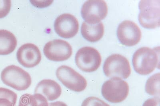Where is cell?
<instances>
[{
  "mask_svg": "<svg viewBox=\"0 0 160 106\" xmlns=\"http://www.w3.org/2000/svg\"><path fill=\"white\" fill-rule=\"evenodd\" d=\"M56 32L64 38H72L79 30V23L77 18L70 14H62L56 19L54 23Z\"/></svg>",
  "mask_w": 160,
  "mask_h": 106,
  "instance_id": "cell-11",
  "label": "cell"
},
{
  "mask_svg": "<svg viewBox=\"0 0 160 106\" xmlns=\"http://www.w3.org/2000/svg\"><path fill=\"white\" fill-rule=\"evenodd\" d=\"M81 13L85 22L90 24H98L106 17L108 7L102 0H90L84 3Z\"/></svg>",
  "mask_w": 160,
  "mask_h": 106,
  "instance_id": "cell-8",
  "label": "cell"
},
{
  "mask_svg": "<svg viewBox=\"0 0 160 106\" xmlns=\"http://www.w3.org/2000/svg\"><path fill=\"white\" fill-rule=\"evenodd\" d=\"M159 73L151 76L148 79L146 84L145 91L150 95L160 97Z\"/></svg>",
  "mask_w": 160,
  "mask_h": 106,
  "instance_id": "cell-18",
  "label": "cell"
},
{
  "mask_svg": "<svg viewBox=\"0 0 160 106\" xmlns=\"http://www.w3.org/2000/svg\"><path fill=\"white\" fill-rule=\"evenodd\" d=\"M1 80L6 85L18 91H25L32 83L31 76L22 69L15 65H10L2 70Z\"/></svg>",
  "mask_w": 160,
  "mask_h": 106,
  "instance_id": "cell-2",
  "label": "cell"
},
{
  "mask_svg": "<svg viewBox=\"0 0 160 106\" xmlns=\"http://www.w3.org/2000/svg\"><path fill=\"white\" fill-rule=\"evenodd\" d=\"M128 93V83L118 77H112L105 81L102 87L103 97L111 103L122 102L127 98Z\"/></svg>",
  "mask_w": 160,
  "mask_h": 106,
  "instance_id": "cell-4",
  "label": "cell"
},
{
  "mask_svg": "<svg viewBox=\"0 0 160 106\" xmlns=\"http://www.w3.org/2000/svg\"><path fill=\"white\" fill-rule=\"evenodd\" d=\"M159 50L143 47L134 54L132 64L136 72L141 75H148L159 65Z\"/></svg>",
  "mask_w": 160,
  "mask_h": 106,
  "instance_id": "cell-1",
  "label": "cell"
},
{
  "mask_svg": "<svg viewBox=\"0 0 160 106\" xmlns=\"http://www.w3.org/2000/svg\"><path fill=\"white\" fill-rule=\"evenodd\" d=\"M120 42L127 46H132L141 41L142 34L139 27L132 21H125L119 24L117 31Z\"/></svg>",
  "mask_w": 160,
  "mask_h": 106,
  "instance_id": "cell-10",
  "label": "cell"
},
{
  "mask_svg": "<svg viewBox=\"0 0 160 106\" xmlns=\"http://www.w3.org/2000/svg\"><path fill=\"white\" fill-rule=\"evenodd\" d=\"M103 71L106 76L126 79L131 74V68L128 59L120 54L109 56L105 60Z\"/></svg>",
  "mask_w": 160,
  "mask_h": 106,
  "instance_id": "cell-5",
  "label": "cell"
},
{
  "mask_svg": "<svg viewBox=\"0 0 160 106\" xmlns=\"http://www.w3.org/2000/svg\"><path fill=\"white\" fill-rule=\"evenodd\" d=\"M17 46L15 36L10 31L0 30V55H8L15 51Z\"/></svg>",
  "mask_w": 160,
  "mask_h": 106,
  "instance_id": "cell-15",
  "label": "cell"
},
{
  "mask_svg": "<svg viewBox=\"0 0 160 106\" xmlns=\"http://www.w3.org/2000/svg\"><path fill=\"white\" fill-rule=\"evenodd\" d=\"M18 95L8 89L0 87V106H15Z\"/></svg>",
  "mask_w": 160,
  "mask_h": 106,
  "instance_id": "cell-17",
  "label": "cell"
},
{
  "mask_svg": "<svg viewBox=\"0 0 160 106\" xmlns=\"http://www.w3.org/2000/svg\"><path fill=\"white\" fill-rule=\"evenodd\" d=\"M56 75L65 86L76 92L84 91L88 84L87 80L82 75L68 66L63 65L58 68Z\"/></svg>",
  "mask_w": 160,
  "mask_h": 106,
  "instance_id": "cell-7",
  "label": "cell"
},
{
  "mask_svg": "<svg viewBox=\"0 0 160 106\" xmlns=\"http://www.w3.org/2000/svg\"><path fill=\"white\" fill-rule=\"evenodd\" d=\"M35 94H42L48 101L57 99L62 94L61 86L54 80H44L38 83L35 90Z\"/></svg>",
  "mask_w": 160,
  "mask_h": 106,
  "instance_id": "cell-13",
  "label": "cell"
},
{
  "mask_svg": "<svg viewBox=\"0 0 160 106\" xmlns=\"http://www.w3.org/2000/svg\"><path fill=\"white\" fill-rule=\"evenodd\" d=\"M48 106H68L62 102L57 101L55 102L50 103Z\"/></svg>",
  "mask_w": 160,
  "mask_h": 106,
  "instance_id": "cell-22",
  "label": "cell"
},
{
  "mask_svg": "<svg viewBox=\"0 0 160 106\" xmlns=\"http://www.w3.org/2000/svg\"><path fill=\"white\" fill-rule=\"evenodd\" d=\"M44 54L50 60L62 61L66 60L72 55V47L68 42L61 39L49 41L44 46Z\"/></svg>",
  "mask_w": 160,
  "mask_h": 106,
  "instance_id": "cell-9",
  "label": "cell"
},
{
  "mask_svg": "<svg viewBox=\"0 0 160 106\" xmlns=\"http://www.w3.org/2000/svg\"><path fill=\"white\" fill-rule=\"evenodd\" d=\"M81 34L87 41L91 42H97L102 38L104 33V26L102 22L90 24L85 21L81 28Z\"/></svg>",
  "mask_w": 160,
  "mask_h": 106,
  "instance_id": "cell-14",
  "label": "cell"
},
{
  "mask_svg": "<svg viewBox=\"0 0 160 106\" xmlns=\"http://www.w3.org/2000/svg\"><path fill=\"white\" fill-rule=\"evenodd\" d=\"M11 1H0V18H3L8 15L11 10Z\"/></svg>",
  "mask_w": 160,
  "mask_h": 106,
  "instance_id": "cell-20",
  "label": "cell"
},
{
  "mask_svg": "<svg viewBox=\"0 0 160 106\" xmlns=\"http://www.w3.org/2000/svg\"><path fill=\"white\" fill-rule=\"evenodd\" d=\"M159 97H154L147 100L142 106H160Z\"/></svg>",
  "mask_w": 160,
  "mask_h": 106,
  "instance_id": "cell-21",
  "label": "cell"
},
{
  "mask_svg": "<svg viewBox=\"0 0 160 106\" xmlns=\"http://www.w3.org/2000/svg\"><path fill=\"white\" fill-rule=\"evenodd\" d=\"M138 20L144 28L154 29L160 26V1H141Z\"/></svg>",
  "mask_w": 160,
  "mask_h": 106,
  "instance_id": "cell-3",
  "label": "cell"
},
{
  "mask_svg": "<svg viewBox=\"0 0 160 106\" xmlns=\"http://www.w3.org/2000/svg\"><path fill=\"white\" fill-rule=\"evenodd\" d=\"M75 62L79 69L86 72H92L99 68L101 63V54L92 47L80 48L75 56Z\"/></svg>",
  "mask_w": 160,
  "mask_h": 106,
  "instance_id": "cell-6",
  "label": "cell"
},
{
  "mask_svg": "<svg viewBox=\"0 0 160 106\" xmlns=\"http://www.w3.org/2000/svg\"><path fill=\"white\" fill-rule=\"evenodd\" d=\"M81 106H110L105 102L97 97H91L86 99Z\"/></svg>",
  "mask_w": 160,
  "mask_h": 106,
  "instance_id": "cell-19",
  "label": "cell"
},
{
  "mask_svg": "<svg viewBox=\"0 0 160 106\" xmlns=\"http://www.w3.org/2000/svg\"><path fill=\"white\" fill-rule=\"evenodd\" d=\"M18 62L23 66L32 68L41 62V54L39 48L35 44L27 43L20 47L17 54Z\"/></svg>",
  "mask_w": 160,
  "mask_h": 106,
  "instance_id": "cell-12",
  "label": "cell"
},
{
  "mask_svg": "<svg viewBox=\"0 0 160 106\" xmlns=\"http://www.w3.org/2000/svg\"><path fill=\"white\" fill-rule=\"evenodd\" d=\"M48 100L42 94H25L20 99L18 106H48Z\"/></svg>",
  "mask_w": 160,
  "mask_h": 106,
  "instance_id": "cell-16",
  "label": "cell"
}]
</instances>
